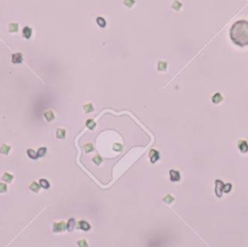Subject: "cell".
I'll use <instances>...</instances> for the list:
<instances>
[{
	"label": "cell",
	"instance_id": "1",
	"mask_svg": "<svg viewBox=\"0 0 248 247\" xmlns=\"http://www.w3.org/2000/svg\"><path fill=\"white\" fill-rule=\"evenodd\" d=\"M231 40L239 47L248 46V21L239 20L233 24L230 30Z\"/></svg>",
	"mask_w": 248,
	"mask_h": 247
},
{
	"label": "cell",
	"instance_id": "2",
	"mask_svg": "<svg viewBox=\"0 0 248 247\" xmlns=\"http://www.w3.org/2000/svg\"><path fill=\"white\" fill-rule=\"evenodd\" d=\"M215 184H216V188H215V193L217 195V197H221L222 193L224 192V186L225 184L222 182L221 180H216L215 181Z\"/></svg>",
	"mask_w": 248,
	"mask_h": 247
},
{
	"label": "cell",
	"instance_id": "3",
	"mask_svg": "<svg viewBox=\"0 0 248 247\" xmlns=\"http://www.w3.org/2000/svg\"><path fill=\"white\" fill-rule=\"evenodd\" d=\"M65 228H66L65 223H63V222L55 223L54 226H53V232H62V231L65 230Z\"/></svg>",
	"mask_w": 248,
	"mask_h": 247
},
{
	"label": "cell",
	"instance_id": "4",
	"mask_svg": "<svg viewBox=\"0 0 248 247\" xmlns=\"http://www.w3.org/2000/svg\"><path fill=\"white\" fill-rule=\"evenodd\" d=\"M170 177H171V180L172 181H178L180 179V176H179V173L175 171V170H172L170 172Z\"/></svg>",
	"mask_w": 248,
	"mask_h": 247
},
{
	"label": "cell",
	"instance_id": "5",
	"mask_svg": "<svg viewBox=\"0 0 248 247\" xmlns=\"http://www.w3.org/2000/svg\"><path fill=\"white\" fill-rule=\"evenodd\" d=\"M159 159V152L156 150L152 149L150 151V160L152 163H155Z\"/></svg>",
	"mask_w": 248,
	"mask_h": 247
},
{
	"label": "cell",
	"instance_id": "6",
	"mask_svg": "<svg viewBox=\"0 0 248 247\" xmlns=\"http://www.w3.org/2000/svg\"><path fill=\"white\" fill-rule=\"evenodd\" d=\"M31 34H32V29H31L30 27L25 26L23 28V30H22V35H23L24 38L29 39V38L31 37Z\"/></svg>",
	"mask_w": 248,
	"mask_h": 247
},
{
	"label": "cell",
	"instance_id": "7",
	"mask_svg": "<svg viewBox=\"0 0 248 247\" xmlns=\"http://www.w3.org/2000/svg\"><path fill=\"white\" fill-rule=\"evenodd\" d=\"M239 150H240L241 152H243V153H245V152H247L248 151V144L245 141H240L239 143Z\"/></svg>",
	"mask_w": 248,
	"mask_h": 247
},
{
	"label": "cell",
	"instance_id": "8",
	"mask_svg": "<svg viewBox=\"0 0 248 247\" xmlns=\"http://www.w3.org/2000/svg\"><path fill=\"white\" fill-rule=\"evenodd\" d=\"M12 61H13V63H16V64L21 63V61H22L21 54H20V53H16V54H14L13 57H12Z\"/></svg>",
	"mask_w": 248,
	"mask_h": 247
},
{
	"label": "cell",
	"instance_id": "9",
	"mask_svg": "<svg viewBox=\"0 0 248 247\" xmlns=\"http://www.w3.org/2000/svg\"><path fill=\"white\" fill-rule=\"evenodd\" d=\"M222 100H223V97L221 96V94H220V93H216V94H215V95L212 97V102L213 103H215V104L220 103Z\"/></svg>",
	"mask_w": 248,
	"mask_h": 247
},
{
	"label": "cell",
	"instance_id": "10",
	"mask_svg": "<svg viewBox=\"0 0 248 247\" xmlns=\"http://www.w3.org/2000/svg\"><path fill=\"white\" fill-rule=\"evenodd\" d=\"M10 149H11V147H10L9 145H7V144H3V145L1 146V148H0V152H1L2 154L7 155V154L9 153Z\"/></svg>",
	"mask_w": 248,
	"mask_h": 247
},
{
	"label": "cell",
	"instance_id": "11",
	"mask_svg": "<svg viewBox=\"0 0 248 247\" xmlns=\"http://www.w3.org/2000/svg\"><path fill=\"white\" fill-rule=\"evenodd\" d=\"M80 229L83 230V231H88V230L90 229V225H89L87 222H85V221H80Z\"/></svg>",
	"mask_w": 248,
	"mask_h": 247
},
{
	"label": "cell",
	"instance_id": "12",
	"mask_svg": "<svg viewBox=\"0 0 248 247\" xmlns=\"http://www.w3.org/2000/svg\"><path fill=\"white\" fill-rule=\"evenodd\" d=\"M65 135H66V131L63 130V129H58L57 132H56V136H57L58 139H64Z\"/></svg>",
	"mask_w": 248,
	"mask_h": 247
},
{
	"label": "cell",
	"instance_id": "13",
	"mask_svg": "<svg viewBox=\"0 0 248 247\" xmlns=\"http://www.w3.org/2000/svg\"><path fill=\"white\" fill-rule=\"evenodd\" d=\"M45 117L47 118L48 121H52V120H53V118H54V115H53V112L49 111V112H47V113L45 114Z\"/></svg>",
	"mask_w": 248,
	"mask_h": 247
},
{
	"label": "cell",
	"instance_id": "14",
	"mask_svg": "<svg viewBox=\"0 0 248 247\" xmlns=\"http://www.w3.org/2000/svg\"><path fill=\"white\" fill-rule=\"evenodd\" d=\"M18 29V23H11L9 25V30L10 32H17Z\"/></svg>",
	"mask_w": 248,
	"mask_h": 247
},
{
	"label": "cell",
	"instance_id": "15",
	"mask_svg": "<svg viewBox=\"0 0 248 247\" xmlns=\"http://www.w3.org/2000/svg\"><path fill=\"white\" fill-rule=\"evenodd\" d=\"M27 153H28L29 157H30V158H32V159H36L37 157H39V156H38V153H36L35 151H34V150H32V149H29L28 151H27Z\"/></svg>",
	"mask_w": 248,
	"mask_h": 247
},
{
	"label": "cell",
	"instance_id": "16",
	"mask_svg": "<svg viewBox=\"0 0 248 247\" xmlns=\"http://www.w3.org/2000/svg\"><path fill=\"white\" fill-rule=\"evenodd\" d=\"M83 149L85 152H90V151H92L93 150V145H92V143H86V144H84L83 145Z\"/></svg>",
	"mask_w": 248,
	"mask_h": 247
},
{
	"label": "cell",
	"instance_id": "17",
	"mask_svg": "<svg viewBox=\"0 0 248 247\" xmlns=\"http://www.w3.org/2000/svg\"><path fill=\"white\" fill-rule=\"evenodd\" d=\"M74 225H75V220H74V218H71L70 220L68 221V224H67V229H68V231H72L73 228H74Z\"/></svg>",
	"mask_w": 248,
	"mask_h": 247
},
{
	"label": "cell",
	"instance_id": "18",
	"mask_svg": "<svg viewBox=\"0 0 248 247\" xmlns=\"http://www.w3.org/2000/svg\"><path fill=\"white\" fill-rule=\"evenodd\" d=\"M166 68H167V63L164 61H160L158 63V69L160 71H165L166 70Z\"/></svg>",
	"mask_w": 248,
	"mask_h": 247
},
{
	"label": "cell",
	"instance_id": "19",
	"mask_svg": "<svg viewBox=\"0 0 248 247\" xmlns=\"http://www.w3.org/2000/svg\"><path fill=\"white\" fill-rule=\"evenodd\" d=\"M135 4V0H124V5L128 8H132Z\"/></svg>",
	"mask_w": 248,
	"mask_h": 247
},
{
	"label": "cell",
	"instance_id": "20",
	"mask_svg": "<svg viewBox=\"0 0 248 247\" xmlns=\"http://www.w3.org/2000/svg\"><path fill=\"white\" fill-rule=\"evenodd\" d=\"M40 185L42 186L43 188H45V189H48V188L50 187V183H49L48 180H46V179H41V180H40Z\"/></svg>",
	"mask_w": 248,
	"mask_h": 247
},
{
	"label": "cell",
	"instance_id": "21",
	"mask_svg": "<svg viewBox=\"0 0 248 247\" xmlns=\"http://www.w3.org/2000/svg\"><path fill=\"white\" fill-rule=\"evenodd\" d=\"M95 125H96V123H95L92 119H88V120L86 121V126L88 127L89 129H94V128H95Z\"/></svg>",
	"mask_w": 248,
	"mask_h": 247
},
{
	"label": "cell",
	"instance_id": "22",
	"mask_svg": "<svg viewBox=\"0 0 248 247\" xmlns=\"http://www.w3.org/2000/svg\"><path fill=\"white\" fill-rule=\"evenodd\" d=\"M97 23L99 24V26L105 27L106 26V20L103 18H97Z\"/></svg>",
	"mask_w": 248,
	"mask_h": 247
},
{
	"label": "cell",
	"instance_id": "23",
	"mask_svg": "<svg viewBox=\"0 0 248 247\" xmlns=\"http://www.w3.org/2000/svg\"><path fill=\"white\" fill-rule=\"evenodd\" d=\"M30 189H31L32 191H34V192H38L39 189H40V187H39V185H38L36 182H32L31 185H30Z\"/></svg>",
	"mask_w": 248,
	"mask_h": 247
},
{
	"label": "cell",
	"instance_id": "24",
	"mask_svg": "<svg viewBox=\"0 0 248 247\" xmlns=\"http://www.w3.org/2000/svg\"><path fill=\"white\" fill-rule=\"evenodd\" d=\"M83 110L85 111V113H91V112H93V107L91 104H87L83 107Z\"/></svg>",
	"mask_w": 248,
	"mask_h": 247
},
{
	"label": "cell",
	"instance_id": "25",
	"mask_svg": "<svg viewBox=\"0 0 248 247\" xmlns=\"http://www.w3.org/2000/svg\"><path fill=\"white\" fill-rule=\"evenodd\" d=\"M180 7H181V3H180V2H178V1H175V2H174V4H173V8H174L175 10L178 11V10L180 9Z\"/></svg>",
	"mask_w": 248,
	"mask_h": 247
},
{
	"label": "cell",
	"instance_id": "26",
	"mask_svg": "<svg viewBox=\"0 0 248 247\" xmlns=\"http://www.w3.org/2000/svg\"><path fill=\"white\" fill-rule=\"evenodd\" d=\"M3 178H4V180H5V181H7V182H11V181H12V179H13V176H11V175H9V174H5V175H4V177H3Z\"/></svg>",
	"mask_w": 248,
	"mask_h": 247
},
{
	"label": "cell",
	"instance_id": "27",
	"mask_svg": "<svg viewBox=\"0 0 248 247\" xmlns=\"http://www.w3.org/2000/svg\"><path fill=\"white\" fill-rule=\"evenodd\" d=\"M102 161H103V160H102V158H101L99 155H96V156L93 158V162H94L95 164H97V165L101 164V163H102Z\"/></svg>",
	"mask_w": 248,
	"mask_h": 247
},
{
	"label": "cell",
	"instance_id": "28",
	"mask_svg": "<svg viewBox=\"0 0 248 247\" xmlns=\"http://www.w3.org/2000/svg\"><path fill=\"white\" fill-rule=\"evenodd\" d=\"M46 151H47V149H46V147H41V148H39V150H38V156H44L45 155V153H46Z\"/></svg>",
	"mask_w": 248,
	"mask_h": 247
},
{
	"label": "cell",
	"instance_id": "29",
	"mask_svg": "<svg viewBox=\"0 0 248 247\" xmlns=\"http://www.w3.org/2000/svg\"><path fill=\"white\" fill-rule=\"evenodd\" d=\"M173 201H174V198H173V197H171L170 195H167V196L164 198V202H165V203H172Z\"/></svg>",
	"mask_w": 248,
	"mask_h": 247
},
{
	"label": "cell",
	"instance_id": "30",
	"mask_svg": "<svg viewBox=\"0 0 248 247\" xmlns=\"http://www.w3.org/2000/svg\"><path fill=\"white\" fill-rule=\"evenodd\" d=\"M231 189H232V185H231L230 183H227V184H225V186H224V192H225V193H228V192H230Z\"/></svg>",
	"mask_w": 248,
	"mask_h": 247
},
{
	"label": "cell",
	"instance_id": "31",
	"mask_svg": "<svg viewBox=\"0 0 248 247\" xmlns=\"http://www.w3.org/2000/svg\"><path fill=\"white\" fill-rule=\"evenodd\" d=\"M7 190V186L5 185L4 183H0V193H4Z\"/></svg>",
	"mask_w": 248,
	"mask_h": 247
},
{
	"label": "cell",
	"instance_id": "32",
	"mask_svg": "<svg viewBox=\"0 0 248 247\" xmlns=\"http://www.w3.org/2000/svg\"><path fill=\"white\" fill-rule=\"evenodd\" d=\"M114 148H115V150H116V151H119V150H121L122 146H121V144H119V143H115V144H114Z\"/></svg>",
	"mask_w": 248,
	"mask_h": 247
},
{
	"label": "cell",
	"instance_id": "33",
	"mask_svg": "<svg viewBox=\"0 0 248 247\" xmlns=\"http://www.w3.org/2000/svg\"><path fill=\"white\" fill-rule=\"evenodd\" d=\"M79 245L80 246H87V243L85 242V240H80L79 241Z\"/></svg>",
	"mask_w": 248,
	"mask_h": 247
}]
</instances>
